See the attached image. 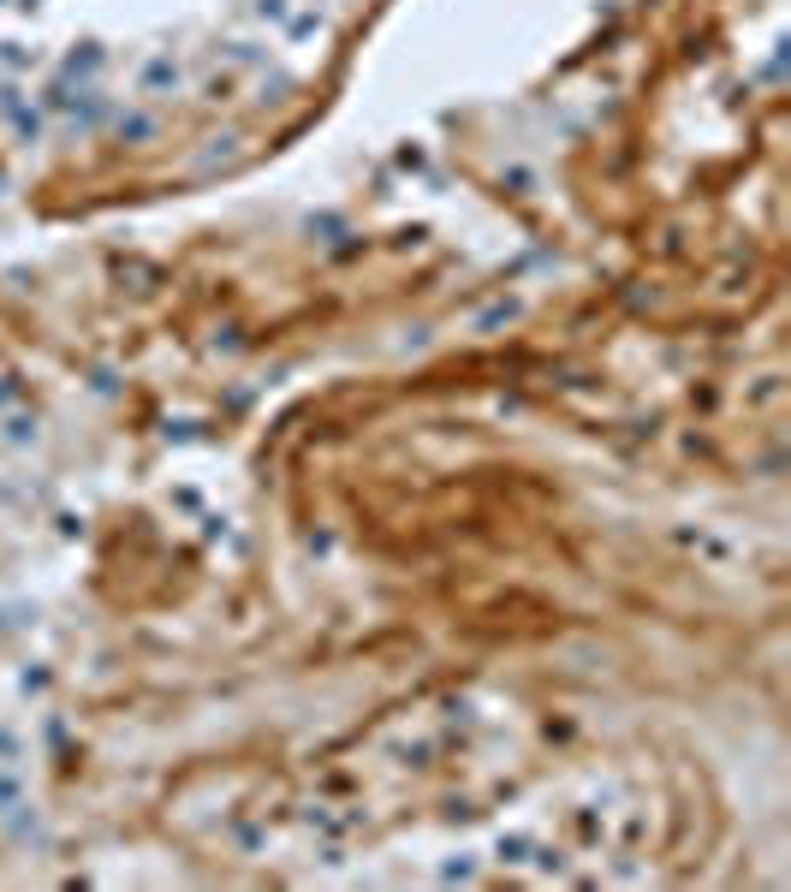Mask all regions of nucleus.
Masks as SVG:
<instances>
[{
  "label": "nucleus",
  "instance_id": "nucleus-1",
  "mask_svg": "<svg viewBox=\"0 0 791 892\" xmlns=\"http://www.w3.org/2000/svg\"><path fill=\"white\" fill-rule=\"evenodd\" d=\"M179 84H185V72H179L167 54L143 66V96H179Z\"/></svg>",
  "mask_w": 791,
  "mask_h": 892
},
{
  "label": "nucleus",
  "instance_id": "nucleus-2",
  "mask_svg": "<svg viewBox=\"0 0 791 892\" xmlns=\"http://www.w3.org/2000/svg\"><path fill=\"white\" fill-rule=\"evenodd\" d=\"M256 18H268V24H280V18H286V0H256Z\"/></svg>",
  "mask_w": 791,
  "mask_h": 892
}]
</instances>
